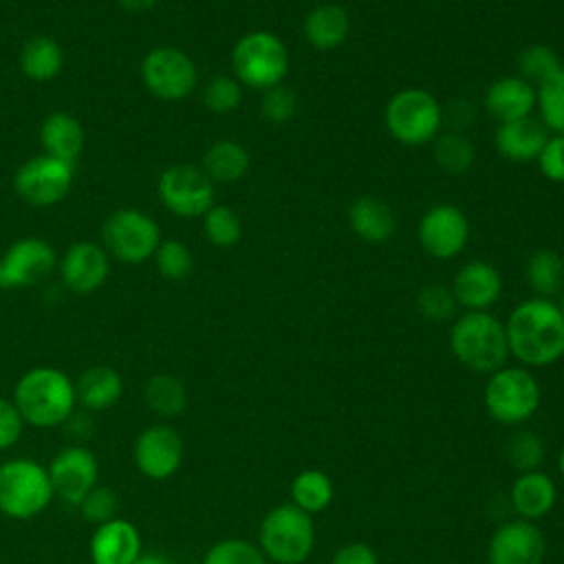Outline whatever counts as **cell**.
Instances as JSON below:
<instances>
[{"label":"cell","mask_w":564,"mask_h":564,"mask_svg":"<svg viewBox=\"0 0 564 564\" xmlns=\"http://www.w3.org/2000/svg\"><path fill=\"white\" fill-rule=\"evenodd\" d=\"M509 355L524 368L555 364L564 355V313L549 297H529L505 322Z\"/></svg>","instance_id":"cell-1"},{"label":"cell","mask_w":564,"mask_h":564,"mask_svg":"<svg viewBox=\"0 0 564 564\" xmlns=\"http://www.w3.org/2000/svg\"><path fill=\"white\" fill-rule=\"evenodd\" d=\"M11 401L26 427L55 430L77 412L75 379L55 366H35L20 375Z\"/></svg>","instance_id":"cell-2"},{"label":"cell","mask_w":564,"mask_h":564,"mask_svg":"<svg viewBox=\"0 0 564 564\" xmlns=\"http://www.w3.org/2000/svg\"><path fill=\"white\" fill-rule=\"evenodd\" d=\"M449 350L474 372H496L511 357L505 322L489 311H465L449 328Z\"/></svg>","instance_id":"cell-3"},{"label":"cell","mask_w":564,"mask_h":564,"mask_svg":"<svg viewBox=\"0 0 564 564\" xmlns=\"http://www.w3.org/2000/svg\"><path fill=\"white\" fill-rule=\"evenodd\" d=\"M55 500L46 465L31 456L0 460V516L26 522L42 516Z\"/></svg>","instance_id":"cell-4"},{"label":"cell","mask_w":564,"mask_h":564,"mask_svg":"<svg viewBox=\"0 0 564 564\" xmlns=\"http://www.w3.org/2000/svg\"><path fill=\"white\" fill-rule=\"evenodd\" d=\"M291 68L286 44L271 31H249L231 48V75L240 86L267 90L284 84Z\"/></svg>","instance_id":"cell-5"},{"label":"cell","mask_w":564,"mask_h":564,"mask_svg":"<svg viewBox=\"0 0 564 564\" xmlns=\"http://www.w3.org/2000/svg\"><path fill=\"white\" fill-rule=\"evenodd\" d=\"M383 123L397 143L410 148L427 145L443 130V106L430 90L410 86L388 99Z\"/></svg>","instance_id":"cell-6"},{"label":"cell","mask_w":564,"mask_h":564,"mask_svg":"<svg viewBox=\"0 0 564 564\" xmlns=\"http://www.w3.org/2000/svg\"><path fill=\"white\" fill-rule=\"evenodd\" d=\"M315 544L313 518L284 502L264 513L258 529V546L273 564H302Z\"/></svg>","instance_id":"cell-7"},{"label":"cell","mask_w":564,"mask_h":564,"mask_svg":"<svg viewBox=\"0 0 564 564\" xmlns=\"http://www.w3.org/2000/svg\"><path fill=\"white\" fill-rule=\"evenodd\" d=\"M485 408L496 423L518 425L540 405V383L524 366H502L485 383Z\"/></svg>","instance_id":"cell-8"},{"label":"cell","mask_w":564,"mask_h":564,"mask_svg":"<svg viewBox=\"0 0 564 564\" xmlns=\"http://www.w3.org/2000/svg\"><path fill=\"white\" fill-rule=\"evenodd\" d=\"M101 247L108 256L126 264H139L154 256L161 242V229L145 212L126 207L112 212L101 227Z\"/></svg>","instance_id":"cell-9"},{"label":"cell","mask_w":564,"mask_h":564,"mask_svg":"<svg viewBox=\"0 0 564 564\" xmlns=\"http://www.w3.org/2000/svg\"><path fill=\"white\" fill-rule=\"evenodd\" d=\"M141 79L150 95L161 101H181L198 84L194 59L176 46H154L141 62Z\"/></svg>","instance_id":"cell-10"},{"label":"cell","mask_w":564,"mask_h":564,"mask_svg":"<svg viewBox=\"0 0 564 564\" xmlns=\"http://www.w3.org/2000/svg\"><path fill=\"white\" fill-rule=\"evenodd\" d=\"M163 207L178 218L203 216L216 198L214 181L194 163H174L165 167L156 181Z\"/></svg>","instance_id":"cell-11"},{"label":"cell","mask_w":564,"mask_h":564,"mask_svg":"<svg viewBox=\"0 0 564 564\" xmlns=\"http://www.w3.org/2000/svg\"><path fill=\"white\" fill-rule=\"evenodd\" d=\"M183 458V436L170 423H150L134 436L132 463L134 469L148 480H170L181 469Z\"/></svg>","instance_id":"cell-12"},{"label":"cell","mask_w":564,"mask_h":564,"mask_svg":"<svg viewBox=\"0 0 564 564\" xmlns=\"http://www.w3.org/2000/svg\"><path fill=\"white\" fill-rule=\"evenodd\" d=\"M55 498L77 507L82 498L99 485V458L86 443L59 447L46 463Z\"/></svg>","instance_id":"cell-13"},{"label":"cell","mask_w":564,"mask_h":564,"mask_svg":"<svg viewBox=\"0 0 564 564\" xmlns=\"http://www.w3.org/2000/svg\"><path fill=\"white\" fill-rule=\"evenodd\" d=\"M73 163L40 154L18 167L13 176V189L31 207H51L66 198L73 187Z\"/></svg>","instance_id":"cell-14"},{"label":"cell","mask_w":564,"mask_h":564,"mask_svg":"<svg viewBox=\"0 0 564 564\" xmlns=\"http://www.w3.org/2000/svg\"><path fill=\"white\" fill-rule=\"evenodd\" d=\"M419 247L434 260H452L469 242V220L452 203H436L423 212L416 225Z\"/></svg>","instance_id":"cell-15"},{"label":"cell","mask_w":564,"mask_h":564,"mask_svg":"<svg viewBox=\"0 0 564 564\" xmlns=\"http://www.w3.org/2000/svg\"><path fill=\"white\" fill-rule=\"evenodd\" d=\"M55 262V249L44 238H20L0 256V289L11 291L31 286L44 280Z\"/></svg>","instance_id":"cell-16"},{"label":"cell","mask_w":564,"mask_h":564,"mask_svg":"<svg viewBox=\"0 0 564 564\" xmlns=\"http://www.w3.org/2000/svg\"><path fill=\"white\" fill-rule=\"evenodd\" d=\"M546 542L531 520H509L500 524L487 546L489 564H542Z\"/></svg>","instance_id":"cell-17"},{"label":"cell","mask_w":564,"mask_h":564,"mask_svg":"<svg viewBox=\"0 0 564 564\" xmlns=\"http://www.w3.org/2000/svg\"><path fill=\"white\" fill-rule=\"evenodd\" d=\"M143 553L139 527L121 516L93 527L88 538L90 564H134Z\"/></svg>","instance_id":"cell-18"},{"label":"cell","mask_w":564,"mask_h":564,"mask_svg":"<svg viewBox=\"0 0 564 564\" xmlns=\"http://www.w3.org/2000/svg\"><path fill=\"white\" fill-rule=\"evenodd\" d=\"M110 273V256L97 242H75L59 260V275L68 291L77 295L95 293Z\"/></svg>","instance_id":"cell-19"},{"label":"cell","mask_w":564,"mask_h":564,"mask_svg":"<svg viewBox=\"0 0 564 564\" xmlns=\"http://www.w3.org/2000/svg\"><path fill=\"white\" fill-rule=\"evenodd\" d=\"M449 289L458 308L489 311L502 293V275L491 262L469 260L458 267Z\"/></svg>","instance_id":"cell-20"},{"label":"cell","mask_w":564,"mask_h":564,"mask_svg":"<svg viewBox=\"0 0 564 564\" xmlns=\"http://www.w3.org/2000/svg\"><path fill=\"white\" fill-rule=\"evenodd\" d=\"M535 86L520 75H505L494 79L482 95L485 112L496 121V126L535 115Z\"/></svg>","instance_id":"cell-21"},{"label":"cell","mask_w":564,"mask_h":564,"mask_svg":"<svg viewBox=\"0 0 564 564\" xmlns=\"http://www.w3.org/2000/svg\"><path fill=\"white\" fill-rule=\"evenodd\" d=\"M549 134L551 132L544 128V123L531 115L518 121L498 123L494 132V148L507 161L529 163L538 159Z\"/></svg>","instance_id":"cell-22"},{"label":"cell","mask_w":564,"mask_h":564,"mask_svg":"<svg viewBox=\"0 0 564 564\" xmlns=\"http://www.w3.org/2000/svg\"><path fill=\"white\" fill-rule=\"evenodd\" d=\"M75 397L84 412H106L123 397V377L106 364L88 366L75 379Z\"/></svg>","instance_id":"cell-23"},{"label":"cell","mask_w":564,"mask_h":564,"mask_svg":"<svg viewBox=\"0 0 564 564\" xmlns=\"http://www.w3.org/2000/svg\"><path fill=\"white\" fill-rule=\"evenodd\" d=\"M350 231L368 245H383L397 231V216L392 207L379 196H359L348 207Z\"/></svg>","instance_id":"cell-24"},{"label":"cell","mask_w":564,"mask_h":564,"mask_svg":"<svg viewBox=\"0 0 564 564\" xmlns=\"http://www.w3.org/2000/svg\"><path fill=\"white\" fill-rule=\"evenodd\" d=\"M302 33L315 51H335L350 33L348 11L337 2H319L306 13Z\"/></svg>","instance_id":"cell-25"},{"label":"cell","mask_w":564,"mask_h":564,"mask_svg":"<svg viewBox=\"0 0 564 564\" xmlns=\"http://www.w3.org/2000/svg\"><path fill=\"white\" fill-rule=\"evenodd\" d=\"M557 498V489L551 476H546L544 471H524L520 474L509 491V500L513 511L522 518V520H538L544 518Z\"/></svg>","instance_id":"cell-26"},{"label":"cell","mask_w":564,"mask_h":564,"mask_svg":"<svg viewBox=\"0 0 564 564\" xmlns=\"http://www.w3.org/2000/svg\"><path fill=\"white\" fill-rule=\"evenodd\" d=\"M40 143L44 154L75 165L84 150V128L70 112H48L40 126Z\"/></svg>","instance_id":"cell-27"},{"label":"cell","mask_w":564,"mask_h":564,"mask_svg":"<svg viewBox=\"0 0 564 564\" xmlns=\"http://www.w3.org/2000/svg\"><path fill=\"white\" fill-rule=\"evenodd\" d=\"M249 163L251 156L240 141L218 139L205 150L200 167L214 183H236L247 174Z\"/></svg>","instance_id":"cell-28"},{"label":"cell","mask_w":564,"mask_h":564,"mask_svg":"<svg viewBox=\"0 0 564 564\" xmlns=\"http://www.w3.org/2000/svg\"><path fill=\"white\" fill-rule=\"evenodd\" d=\"M143 403L159 419L181 416L187 408V388L176 375L156 372L143 386Z\"/></svg>","instance_id":"cell-29"},{"label":"cell","mask_w":564,"mask_h":564,"mask_svg":"<svg viewBox=\"0 0 564 564\" xmlns=\"http://www.w3.org/2000/svg\"><path fill=\"white\" fill-rule=\"evenodd\" d=\"M64 66L62 46L48 35L29 37L20 51V68L33 82H51Z\"/></svg>","instance_id":"cell-30"},{"label":"cell","mask_w":564,"mask_h":564,"mask_svg":"<svg viewBox=\"0 0 564 564\" xmlns=\"http://www.w3.org/2000/svg\"><path fill=\"white\" fill-rule=\"evenodd\" d=\"M524 278L535 297L555 300L564 286V258L553 249H538L524 264Z\"/></svg>","instance_id":"cell-31"},{"label":"cell","mask_w":564,"mask_h":564,"mask_svg":"<svg viewBox=\"0 0 564 564\" xmlns=\"http://www.w3.org/2000/svg\"><path fill=\"white\" fill-rule=\"evenodd\" d=\"M432 154L436 165L447 174H465L476 159V148L465 132L441 130L432 141Z\"/></svg>","instance_id":"cell-32"},{"label":"cell","mask_w":564,"mask_h":564,"mask_svg":"<svg viewBox=\"0 0 564 564\" xmlns=\"http://www.w3.org/2000/svg\"><path fill=\"white\" fill-rule=\"evenodd\" d=\"M333 500V482L322 469H304L291 482V502L308 516L324 511Z\"/></svg>","instance_id":"cell-33"},{"label":"cell","mask_w":564,"mask_h":564,"mask_svg":"<svg viewBox=\"0 0 564 564\" xmlns=\"http://www.w3.org/2000/svg\"><path fill=\"white\" fill-rule=\"evenodd\" d=\"M535 93V117L551 134H564V66L544 79Z\"/></svg>","instance_id":"cell-34"},{"label":"cell","mask_w":564,"mask_h":564,"mask_svg":"<svg viewBox=\"0 0 564 564\" xmlns=\"http://www.w3.org/2000/svg\"><path fill=\"white\" fill-rule=\"evenodd\" d=\"M200 218H203V234L214 247L227 249L242 238V220L238 212H234L227 205L214 203Z\"/></svg>","instance_id":"cell-35"},{"label":"cell","mask_w":564,"mask_h":564,"mask_svg":"<svg viewBox=\"0 0 564 564\" xmlns=\"http://www.w3.org/2000/svg\"><path fill=\"white\" fill-rule=\"evenodd\" d=\"M560 55L549 44H529L518 55V75L535 88L562 68Z\"/></svg>","instance_id":"cell-36"},{"label":"cell","mask_w":564,"mask_h":564,"mask_svg":"<svg viewBox=\"0 0 564 564\" xmlns=\"http://www.w3.org/2000/svg\"><path fill=\"white\" fill-rule=\"evenodd\" d=\"M152 258H154L159 273L172 282H181V280L189 278V273L194 269V256H192L189 247L174 238L161 240Z\"/></svg>","instance_id":"cell-37"},{"label":"cell","mask_w":564,"mask_h":564,"mask_svg":"<svg viewBox=\"0 0 564 564\" xmlns=\"http://www.w3.org/2000/svg\"><path fill=\"white\" fill-rule=\"evenodd\" d=\"M269 560L258 544L242 538H225L214 542L205 555L203 564H267Z\"/></svg>","instance_id":"cell-38"},{"label":"cell","mask_w":564,"mask_h":564,"mask_svg":"<svg viewBox=\"0 0 564 564\" xmlns=\"http://www.w3.org/2000/svg\"><path fill=\"white\" fill-rule=\"evenodd\" d=\"M242 101V86L234 75H214L203 86V106L214 115H229Z\"/></svg>","instance_id":"cell-39"},{"label":"cell","mask_w":564,"mask_h":564,"mask_svg":"<svg viewBox=\"0 0 564 564\" xmlns=\"http://www.w3.org/2000/svg\"><path fill=\"white\" fill-rule=\"evenodd\" d=\"M414 306L421 313V317H425L430 322H447L458 311L452 289L445 284H438V282L421 286L414 297Z\"/></svg>","instance_id":"cell-40"},{"label":"cell","mask_w":564,"mask_h":564,"mask_svg":"<svg viewBox=\"0 0 564 564\" xmlns=\"http://www.w3.org/2000/svg\"><path fill=\"white\" fill-rule=\"evenodd\" d=\"M77 511L84 522L93 527L104 524L119 516V496L112 487L97 485L82 498V502L77 505Z\"/></svg>","instance_id":"cell-41"},{"label":"cell","mask_w":564,"mask_h":564,"mask_svg":"<svg viewBox=\"0 0 564 564\" xmlns=\"http://www.w3.org/2000/svg\"><path fill=\"white\" fill-rule=\"evenodd\" d=\"M505 452H507V458H509L511 467L518 469L520 474L538 469L540 463L544 460V445H542L540 436L529 432V430L516 432L509 438Z\"/></svg>","instance_id":"cell-42"},{"label":"cell","mask_w":564,"mask_h":564,"mask_svg":"<svg viewBox=\"0 0 564 564\" xmlns=\"http://www.w3.org/2000/svg\"><path fill=\"white\" fill-rule=\"evenodd\" d=\"M297 110V97L293 93V88H289L286 84H278L273 88L262 90L260 97V115L269 121V123H286L293 119Z\"/></svg>","instance_id":"cell-43"},{"label":"cell","mask_w":564,"mask_h":564,"mask_svg":"<svg viewBox=\"0 0 564 564\" xmlns=\"http://www.w3.org/2000/svg\"><path fill=\"white\" fill-rule=\"evenodd\" d=\"M535 163L544 178L564 183V134H549Z\"/></svg>","instance_id":"cell-44"},{"label":"cell","mask_w":564,"mask_h":564,"mask_svg":"<svg viewBox=\"0 0 564 564\" xmlns=\"http://www.w3.org/2000/svg\"><path fill=\"white\" fill-rule=\"evenodd\" d=\"M24 421L11 397H0V452H9L24 434Z\"/></svg>","instance_id":"cell-45"},{"label":"cell","mask_w":564,"mask_h":564,"mask_svg":"<svg viewBox=\"0 0 564 564\" xmlns=\"http://www.w3.org/2000/svg\"><path fill=\"white\" fill-rule=\"evenodd\" d=\"M330 564H379V557L366 542H350L335 551Z\"/></svg>","instance_id":"cell-46"},{"label":"cell","mask_w":564,"mask_h":564,"mask_svg":"<svg viewBox=\"0 0 564 564\" xmlns=\"http://www.w3.org/2000/svg\"><path fill=\"white\" fill-rule=\"evenodd\" d=\"M121 9L130 11V13H143L150 11L159 0H117Z\"/></svg>","instance_id":"cell-47"},{"label":"cell","mask_w":564,"mask_h":564,"mask_svg":"<svg viewBox=\"0 0 564 564\" xmlns=\"http://www.w3.org/2000/svg\"><path fill=\"white\" fill-rule=\"evenodd\" d=\"M134 564H174V560L163 553H143Z\"/></svg>","instance_id":"cell-48"},{"label":"cell","mask_w":564,"mask_h":564,"mask_svg":"<svg viewBox=\"0 0 564 564\" xmlns=\"http://www.w3.org/2000/svg\"><path fill=\"white\" fill-rule=\"evenodd\" d=\"M555 304L560 306V311L564 313V286H562V291L555 295Z\"/></svg>","instance_id":"cell-49"},{"label":"cell","mask_w":564,"mask_h":564,"mask_svg":"<svg viewBox=\"0 0 564 564\" xmlns=\"http://www.w3.org/2000/svg\"><path fill=\"white\" fill-rule=\"evenodd\" d=\"M557 467H560V474L564 476V449L560 452V458H557Z\"/></svg>","instance_id":"cell-50"}]
</instances>
